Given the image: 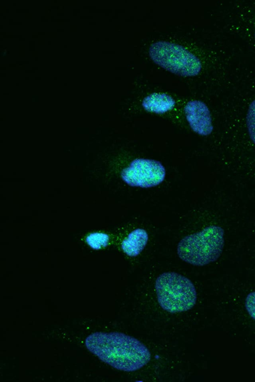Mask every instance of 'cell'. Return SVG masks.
Returning a JSON list of instances; mask_svg holds the SVG:
<instances>
[{
    "mask_svg": "<svg viewBox=\"0 0 255 382\" xmlns=\"http://www.w3.org/2000/svg\"><path fill=\"white\" fill-rule=\"evenodd\" d=\"M87 349L103 362L125 372H133L150 360L149 349L137 339L121 332H97L85 340Z\"/></svg>",
    "mask_w": 255,
    "mask_h": 382,
    "instance_id": "1",
    "label": "cell"
},
{
    "mask_svg": "<svg viewBox=\"0 0 255 382\" xmlns=\"http://www.w3.org/2000/svg\"><path fill=\"white\" fill-rule=\"evenodd\" d=\"M224 231L216 225L185 236L177 245V254L183 261L203 266L218 260L224 246Z\"/></svg>",
    "mask_w": 255,
    "mask_h": 382,
    "instance_id": "2",
    "label": "cell"
},
{
    "mask_svg": "<svg viewBox=\"0 0 255 382\" xmlns=\"http://www.w3.org/2000/svg\"><path fill=\"white\" fill-rule=\"evenodd\" d=\"M155 288L159 304L167 312L186 311L196 304L194 285L189 279L178 273L168 272L160 275L155 281Z\"/></svg>",
    "mask_w": 255,
    "mask_h": 382,
    "instance_id": "3",
    "label": "cell"
},
{
    "mask_svg": "<svg viewBox=\"0 0 255 382\" xmlns=\"http://www.w3.org/2000/svg\"><path fill=\"white\" fill-rule=\"evenodd\" d=\"M148 53L152 61L164 69L182 77L198 75L202 69L200 59L185 47L164 40L149 46Z\"/></svg>",
    "mask_w": 255,
    "mask_h": 382,
    "instance_id": "4",
    "label": "cell"
},
{
    "mask_svg": "<svg viewBox=\"0 0 255 382\" xmlns=\"http://www.w3.org/2000/svg\"><path fill=\"white\" fill-rule=\"evenodd\" d=\"M166 170L158 161L145 158L133 160L121 173L122 180L131 187L149 188L161 184L165 179Z\"/></svg>",
    "mask_w": 255,
    "mask_h": 382,
    "instance_id": "5",
    "label": "cell"
},
{
    "mask_svg": "<svg viewBox=\"0 0 255 382\" xmlns=\"http://www.w3.org/2000/svg\"><path fill=\"white\" fill-rule=\"evenodd\" d=\"M186 119L192 130L202 135H210L213 126L210 110L207 105L199 100L189 101L184 107Z\"/></svg>",
    "mask_w": 255,
    "mask_h": 382,
    "instance_id": "6",
    "label": "cell"
},
{
    "mask_svg": "<svg viewBox=\"0 0 255 382\" xmlns=\"http://www.w3.org/2000/svg\"><path fill=\"white\" fill-rule=\"evenodd\" d=\"M175 99L165 93H153L143 99L142 106L147 111L163 114L172 110L175 106Z\"/></svg>",
    "mask_w": 255,
    "mask_h": 382,
    "instance_id": "7",
    "label": "cell"
},
{
    "mask_svg": "<svg viewBox=\"0 0 255 382\" xmlns=\"http://www.w3.org/2000/svg\"><path fill=\"white\" fill-rule=\"evenodd\" d=\"M148 239L146 231L137 228L129 233L121 244L123 252L130 257L138 256L145 247Z\"/></svg>",
    "mask_w": 255,
    "mask_h": 382,
    "instance_id": "8",
    "label": "cell"
},
{
    "mask_svg": "<svg viewBox=\"0 0 255 382\" xmlns=\"http://www.w3.org/2000/svg\"><path fill=\"white\" fill-rule=\"evenodd\" d=\"M85 242L91 248L99 250L107 247L110 242V236L102 232H93L87 234Z\"/></svg>",
    "mask_w": 255,
    "mask_h": 382,
    "instance_id": "9",
    "label": "cell"
},
{
    "mask_svg": "<svg viewBox=\"0 0 255 382\" xmlns=\"http://www.w3.org/2000/svg\"><path fill=\"white\" fill-rule=\"evenodd\" d=\"M246 122L250 138L255 144V99L249 105Z\"/></svg>",
    "mask_w": 255,
    "mask_h": 382,
    "instance_id": "10",
    "label": "cell"
},
{
    "mask_svg": "<svg viewBox=\"0 0 255 382\" xmlns=\"http://www.w3.org/2000/svg\"><path fill=\"white\" fill-rule=\"evenodd\" d=\"M246 309L250 316L255 320V291L249 293L245 299Z\"/></svg>",
    "mask_w": 255,
    "mask_h": 382,
    "instance_id": "11",
    "label": "cell"
},
{
    "mask_svg": "<svg viewBox=\"0 0 255 382\" xmlns=\"http://www.w3.org/2000/svg\"><path fill=\"white\" fill-rule=\"evenodd\" d=\"M6 55H7V53H6V49L3 50V51H1V56L2 57H6Z\"/></svg>",
    "mask_w": 255,
    "mask_h": 382,
    "instance_id": "12",
    "label": "cell"
},
{
    "mask_svg": "<svg viewBox=\"0 0 255 382\" xmlns=\"http://www.w3.org/2000/svg\"></svg>",
    "mask_w": 255,
    "mask_h": 382,
    "instance_id": "13",
    "label": "cell"
}]
</instances>
